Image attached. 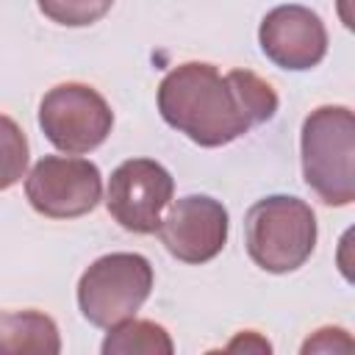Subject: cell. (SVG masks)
Returning a JSON list of instances; mask_svg holds the SVG:
<instances>
[{"instance_id": "10", "label": "cell", "mask_w": 355, "mask_h": 355, "mask_svg": "<svg viewBox=\"0 0 355 355\" xmlns=\"http://www.w3.org/2000/svg\"><path fill=\"white\" fill-rule=\"evenodd\" d=\"M58 355L61 336L42 311H0V355Z\"/></svg>"}, {"instance_id": "8", "label": "cell", "mask_w": 355, "mask_h": 355, "mask_svg": "<svg viewBox=\"0 0 355 355\" xmlns=\"http://www.w3.org/2000/svg\"><path fill=\"white\" fill-rule=\"evenodd\" d=\"M227 211L219 200L205 194H189L169 205L161 216L158 236L172 258L183 263H205L216 258L227 241Z\"/></svg>"}, {"instance_id": "12", "label": "cell", "mask_w": 355, "mask_h": 355, "mask_svg": "<svg viewBox=\"0 0 355 355\" xmlns=\"http://www.w3.org/2000/svg\"><path fill=\"white\" fill-rule=\"evenodd\" d=\"M25 169H28V139L11 116L0 114V191L19 183Z\"/></svg>"}, {"instance_id": "14", "label": "cell", "mask_w": 355, "mask_h": 355, "mask_svg": "<svg viewBox=\"0 0 355 355\" xmlns=\"http://www.w3.org/2000/svg\"><path fill=\"white\" fill-rule=\"evenodd\" d=\"M336 349H344V352L352 349V338L341 327H322L313 333V338L302 344V352H336Z\"/></svg>"}, {"instance_id": "2", "label": "cell", "mask_w": 355, "mask_h": 355, "mask_svg": "<svg viewBox=\"0 0 355 355\" xmlns=\"http://www.w3.org/2000/svg\"><path fill=\"white\" fill-rule=\"evenodd\" d=\"M302 175L324 205L355 200V116L347 105H319L302 122Z\"/></svg>"}, {"instance_id": "1", "label": "cell", "mask_w": 355, "mask_h": 355, "mask_svg": "<svg viewBox=\"0 0 355 355\" xmlns=\"http://www.w3.org/2000/svg\"><path fill=\"white\" fill-rule=\"evenodd\" d=\"M158 111L200 147H222L277 114L275 89L250 69L219 75L214 64L186 61L164 75Z\"/></svg>"}, {"instance_id": "7", "label": "cell", "mask_w": 355, "mask_h": 355, "mask_svg": "<svg viewBox=\"0 0 355 355\" xmlns=\"http://www.w3.org/2000/svg\"><path fill=\"white\" fill-rule=\"evenodd\" d=\"M175 180L153 158L122 161L108 180L105 208L130 233H155L164 208L172 202Z\"/></svg>"}, {"instance_id": "13", "label": "cell", "mask_w": 355, "mask_h": 355, "mask_svg": "<svg viewBox=\"0 0 355 355\" xmlns=\"http://www.w3.org/2000/svg\"><path fill=\"white\" fill-rule=\"evenodd\" d=\"M42 14L67 28H83L103 19L114 0H36Z\"/></svg>"}, {"instance_id": "4", "label": "cell", "mask_w": 355, "mask_h": 355, "mask_svg": "<svg viewBox=\"0 0 355 355\" xmlns=\"http://www.w3.org/2000/svg\"><path fill=\"white\" fill-rule=\"evenodd\" d=\"M153 291V266L139 252H111L97 258L78 280L80 313L94 327H114L144 305Z\"/></svg>"}, {"instance_id": "5", "label": "cell", "mask_w": 355, "mask_h": 355, "mask_svg": "<svg viewBox=\"0 0 355 355\" xmlns=\"http://www.w3.org/2000/svg\"><path fill=\"white\" fill-rule=\"evenodd\" d=\"M114 125L105 97L86 83H58L39 103V128L53 147L80 155L100 147Z\"/></svg>"}, {"instance_id": "3", "label": "cell", "mask_w": 355, "mask_h": 355, "mask_svg": "<svg viewBox=\"0 0 355 355\" xmlns=\"http://www.w3.org/2000/svg\"><path fill=\"white\" fill-rule=\"evenodd\" d=\"M244 244L263 272H294L316 247V216L300 197H263L244 216Z\"/></svg>"}, {"instance_id": "6", "label": "cell", "mask_w": 355, "mask_h": 355, "mask_svg": "<svg viewBox=\"0 0 355 355\" xmlns=\"http://www.w3.org/2000/svg\"><path fill=\"white\" fill-rule=\"evenodd\" d=\"M25 197L47 219H75L103 200L100 169L86 158L44 155L25 178Z\"/></svg>"}, {"instance_id": "9", "label": "cell", "mask_w": 355, "mask_h": 355, "mask_svg": "<svg viewBox=\"0 0 355 355\" xmlns=\"http://www.w3.org/2000/svg\"><path fill=\"white\" fill-rule=\"evenodd\" d=\"M258 42L263 55L291 72L316 67L327 53V31L319 14L305 6H277L272 8L258 28Z\"/></svg>"}, {"instance_id": "11", "label": "cell", "mask_w": 355, "mask_h": 355, "mask_svg": "<svg viewBox=\"0 0 355 355\" xmlns=\"http://www.w3.org/2000/svg\"><path fill=\"white\" fill-rule=\"evenodd\" d=\"M175 344L169 333L147 319H125L108 327L103 341V355H172Z\"/></svg>"}]
</instances>
